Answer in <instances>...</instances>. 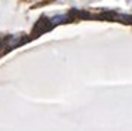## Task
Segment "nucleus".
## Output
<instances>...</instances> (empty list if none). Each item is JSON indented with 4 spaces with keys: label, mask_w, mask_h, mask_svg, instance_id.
Here are the masks:
<instances>
[{
    "label": "nucleus",
    "mask_w": 132,
    "mask_h": 131,
    "mask_svg": "<svg viewBox=\"0 0 132 131\" xmlns=\"http://www.w3.org/2000/svg\"><path fill=\"white\" fill-rule=\"evenodd\" d=\"M67 15H61V17H55L54 19H52V23H56V24H60L61 21H64V19H67Z\"/></svg>",
    "instance_id": "1"
},
{
    "label": "nucleus",
    "mask_w": 132,
    "mask_h": 131,
    "mask_svg": "<svg viewBox=\"0 0 132 131\" xmlns=\"http://www.w3.org/2000/svg\"><path fill=\"white\" fill-rule=\"evenodd\" d=\"M0 45H2V40H0Z\"/></svg>",
    "instance_id": "2"
}]
</instances>
